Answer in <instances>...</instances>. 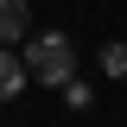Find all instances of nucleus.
Masks as SVG:
<instances>
[{
	"label": "nucleus",
	"mask_w": 127,
	"mask_h": 127,
	"mask_svg": "<svg viewBox=\"0 0 127 127\" xmlns=\"http://www.w3.org/2000/svg\"><path fill=\"white\" fill-rule=\"evenodd\" d=\"M26 76H38L45 89H64V83L76 76V45H70L64 32H38V38H26Z\"/></svg>",
	"instance_id": "1"
},
{
	"label": "nucleus",
	"mask_w": 127,
	"mask_h": 127,
	"mask_svg": "<svg viewBox=\"0 0 127 127\" xmlns=\"http://www.w3.org/2000/svg\"><path fill=\"white\" fill-rule=\"evenodd\" d=\"M32 6H26V0H0V45H13V38H26V32H32Z\"/></svg>",
	"instance_id": "2"
},
{
	"label": "nucleus",
	"mask_w": 127,
	"mask_h": 127,
	"mask_svg": "<svg viewBox=\"0 0 127 127\" xmlns=\"http://www.w3.org/2000/svg\"><path fill=\"white\" fill-rule=\"evenodd\" d=\"M19 89H26V57L0 45V102H13Z\"/></svg>",
	"instance_id": "3"
},
{
	"label": "nucleus",
	"mask_w": 127,
	"mask_h": 127,
	"mask_svg": "<svg viewBox=\"0 0 127 127\" xmlns=\"http://www.w3.org/2000/svg\"><path fill=\"white\" fill-rule=\"evenodd\" d=\"M102 70L127 83V45H121V38H114V45H102Z\"/></svg>",
	"instance_id": "4"
},
{
	"label": "nucleus",
	"mask_w": 127,
	"mask_h": 127,
	"mask_svg": "<svg viewBox=\"0 0 127 127\" xmlns=\"http://www.w3.org/2000/svg\"><path fill=\"white\" fill-rule=\"evenodd\" d=\"M64 102H70V108H89V83L70 76V83H64Z\"/></svg>",
	"instance_id": "5"
}]
</instances>
